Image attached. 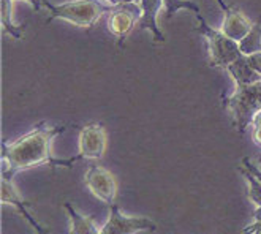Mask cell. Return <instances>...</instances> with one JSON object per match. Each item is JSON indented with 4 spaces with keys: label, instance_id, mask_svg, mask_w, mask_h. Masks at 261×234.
I'll return each mask as SVG.
<instances>
[{
    "label": "cell",
    "instance_id": "6da1fadb",
    "mask_svg": "<svg viewBox=\"0 0 261 234\" xmlns=\"http://www.w3.org/2000/svg\"><path fill=\"white\" fill-rule=\"evenodd\" d=\"M65 125L60 127H48L44 122L25 133L24 136L18 138L13 143H4L2 144V177L11 179L19 171L30 169L41 165H49L53 168L56 166H67L68 160H57L51 153V144L54 138L60 133L65 132Z\"/></svg>",
    "mask_w": 261,
    "mask_h": 234
},
{
    "label": "cell",
    "instance_id": "7a4b0ae2",
    "mask_svg": "<svg viewBox=\"0 0 261 234\" xmlns=\"http://www.w3.org/2000/svg\"><path fill=\"white\" fill-rule=\"evenodd\" d=\"M44 8L49 10V24L53 19H62L78 27H92L103 14L113 10V4L103 0H70V2L54 5L49 0H43Z\"/></svg>",
    "mask_w": 261,
    "mask_h": 234
},
{
    "label": "cell",
    "instance_id": "3957f363",
    "mask_svg": "<svg viewBox=\"0 0 261 234\" xmlns=\"http://www.w3.org/2000/svg\"><path fill=\"white\" fill-rule=\"evenodd\" d=\"M222 105L231 114L236 130L244 135L245 128L252 125L255 114L261 111V81L236 86L231 95L222 97Z\"/></svg>",
    "mask_w": 261,
    "mask_h": 234
},
{
    "label": "cell",
    "instance_id": "277c9868",
    "mask_svg": "<svg viewBox=\"0 0 261 234\" xmlns=\"http://www.w3.org/2000/svg\"><path fill=\"white\" fill-rule=\"evenodd\" d=\"M196 19L199 24L198 32L203 37H206V40L209 43V54H211L209 65L212 68H217V67L226 68L231 62H234L236 59L244 56L239 49V43L231 40L228 35H225L222 30L212 29L206 22V19L201 16V13L196 14Z\"/></svg>",
    "mask_w": 261,
    "mask_h": 234
},
{
    "label": "cell",
    "instance_id": "5b68a950",
    "mask_svg": "<svg viewBox=\"0 0 261 234\" xmlns=\"http://www.w3.org/2000/svg\"><path fill=\"white\" fill-rule=\"evenodd\" d=\"M106 144H108V136L103 123L94 122L83 127L78 138L80 153L76 157L68 159V165L71 166L78 160H100L106 152Z\"/></svg>",
    "mask_w": 261,
    "mask_h": 234
},
{
    "label": "cell",
    "instance_id": "8992f818",
    "mask_svg": "<svg viewBox=\"0 0 261 234\" xmlns=\"http://www.w3.org/2000/svg\"><path fill=\"white\" fill-rule=\"evenodd\" d=\"M84 182H86V187L90 190V193L95 198L101 199L103 202H106V204H110V206L116 204L119 185H117L116 176L111 171L98 165H92L84 176Z\"/></svg>",
    "mask_w": 261,
    "mask_h": 234
},
{
    "label": "cell",
    "instance_id": "52a82bcc",
    "mask_svg": "<svg viewBox=\"0 0 261 234\" xmlns=\"http://www.w3.org/2000/svg\"><path fill=\"white\" fill-rule=\"evenodd\" d=\"M157 225L147 217H127L117 204L110 206V217L101 226L100 234H136L140 231H155Z\"/></svg>",
    "mask_w": 261,
    "mask_h": 234
},
{
    "label": "cell",
    "instance_id": "ba28073f",
    "mask_svg": "<svg viewBox=\"0 0 261 234\" xmlns=\"http://www.w3.org/2000/svg\"><path fill=\"white\" fill-rule=\"evenodd\" d=\"M108 27L110 32L117 37L119 43H124L125 38L132 34V30L136 27V8L133 4L114 5L108 13Z\"/></svg>",
    "mask_w": 261,
    "mask_h": 234
},
{
    "label": "cell",
    "instance_id": "9c48e42d",
    "mask_svg": "<svg viewBox=\"0 0 261 234\" xmlns=\"http://www.w3.org/2000/svg\"><path fill=\"white\" fill-rule=\"evenodd\" d=\"M2 204H11V206L16 207L18 212L30 223V226H32L37 231V234H49V228L41 226L35 220V218L30 215V212L27 211V207H30L32 204H30L29 201H24L19 196L16 187L13 185V180L11 179H5V177H2Z\"/></svg>",
    "mask_w": 261,
    "mask_h": 234
},
{
    "label": "cell",
    "instance_id": "30bf717a",
    "mask_svg": "<svg viewBox=\"0 0 261 234\" xmlns=\"http://www.w3.org/2000/svg\"><path fill=\"white\" fill-rule=\"evenodd\" d=\"M138 5H140L141 14L136 22V27L141 30H150L155 43H165V35L162 34L157 24V14L163 7V0H140Z\"/></svg>",
    "mask_w": 261,
    "mask_h": 234
},
{
    "label": "cell",
    "instance_id": "8fae6325",
    "mask_svg": "<svg viewBox=\"0 0 261 234\" xmlns=\"http://www.w3.org/2000/svg\"><path fill=\"white\" fill-rule=\"evenodd\" d=\"M253 24L245 18V14L239 8L229 7V10L225 13V21L222 24V32L228 35L234 41H241L245 35L252 30Z\"/></svg>",
    "mask_w": 261,
    "mask_h": 234
},
{
    "label": "cell",
    "instance_id": "7c38bea8",
    "mask_svg": "<svg viewBox=\"0 0 261 234\" xmlns=\"http://www.w3.org/2000/svg\"><path fill=\"white\" fill-rule=\"evenodd\" d=\"M226 71L234 80L236 86H247V84L261 81V74L252 68V65L247 60V56H241L239 59L231 62V64L226 67Z\"/></svg>",
    "mask_w": 261,
    "mask_h": 234
},
{
    "label": "cell",
    "instance_id": "4fadbf2b",
    "mask_svg": "<svg viewBox=\"0 0 261 234\" xmlns=\"http://www.w3.org/2000/svg\"><path fill=\"white\" fill-rule=\"evenodd\" d=\"M70 217V232L68 234H100L98 225L95 223L94 215H81L70 202L64 204Z\"/></svg>",
    "mask_w": 261,
    "mask_h": 234
},
{
    "label": "cell",
    "instance_id": "5bb4252c",
    "mask_svg": "<svg viewBox=\"0 0 261 234\" xmlns=\"http://www.w3.org/2000/svg\"><path fill=\"white\" fill-rule=\"evenodd\" d=\"M0 18H2V27L8 35L18 40L24 37L25 24L19 25L13 22V0H2V5H0Z\"/></svg>",
    "mask_w": 261,
    "mask_h": 234
},
{
    "label": "cell",
    "instance_id": "9a60e30c",
    "mask_svg": "<svg viewBox=\"0 0 261 234\" xmlns=\"http://www.w3.org/2000/svg\"><path fill=\"white\" fill-rule=\"evenodd\" d=\"M239 49L244 56L261 53V19H258L250 32L239 41Z\"/></svg>",
    "mask_w": 261,
    "mask_h": 234
},
{
    "label": "cell",
    "instance_id": "2e32d148",
    "mask_svg": "<svg viewBox=\"0 0 261 234\" xmlns=\"http://www.w3.org/2000/svg\"><path fill=\"white\" fill-rule=\"evenodd\" d=\"M239 171L249 184V199L256 207H259L261 206V182H259V179L253 173H250L245 166H239Z\"/></svg>",
    "mask_w": 261,
    "mask_h": 234
},
{
    "label": "cell",
    "instance_id": "e0dca14e",
    "mask_svg": "<svg viewBox=\"0 0 261 234\" xmlns=\"http://www.w3.org/2000/svg\"><path fill=\"white\" fill-rule=\"evenodd\" d=\"M163 7L166 8V18L171 19L179 10H190L199 14V7L190 0H163Z\"/></svg>",
    "mask_w": 261,
    "mask_h": 234
},
{
    "label": "cell",
    "instance_id": "ac0fdd59",
    "mask_svg": "<svg viewBox=\"0 0 261 234\" xmlns=\"http://www.w3.org/2000/svg\"><path fill=\"white\" fill-rule=\"evenodd\" d=\"M252 127H253V133H252L253 141L258 146H261V111L255 114V117L252 120Z\"/></svg>",
    "mask_w": 261,
    "mask_h": 234
},
{
    "label": "cell",
    "instance_id": "d6986e66",
    "mask_svg": "<svg viewBox=\"0 0 261 234\" xmlns=\"http://www.w3.org/2000/svg\"><path fill=\"white\" fill-rule=\"evenodd\" d=\"M247 60H249V64L252 65V68L256 70L261 74V53H255V54L247 56Z\"/></svg>",
    "mask_w": 261,
    "mask_h": 234
},
{
    "label": "cell",
    "instance_id": "ffe728a7",
    "mask_svg": "<svg viewBox=\"0 0 261 234\" xmlns=\"http://www.w3.org/2000/svg\"><path fill=\"white\" fill-rule=\"evenodd\" d=\"M242 166H245V168H247V169L250 171V173H253V174L259 179V182H261V171L250 162L249 157H244V159H242Z\"/></svg>",
    "mask_w": 261,
    "mask_h": 234
},
{
    "label": "cell",
    "instance_id": "44dd1931",
    "mask_svg": "<svg viewBox=\"0 0 261 234\" xmlns=\"http://www.w3.org/2000/svg\"><path fill=\"white\" fill-rule=\"evenodd\" d=\"M24 2H29L30 5L34 7L35 11H40L41 7H44V5H43V0H24Z\"/></svg>",
    "mask_w": 261,
    "mask_h": 234
},
{
    "label": "cell",
    "instance_id": "7402d4cb",
    "mask_svg": "<svg viewBox=\"0 0 261 234\" xmlns=\"http://www.w3.org/2000/svg\"><path fill=\"white\" fill-rule=\"evenodd\" d=\"M106 2H110L113 5H122V4H138L140 0H106Z\"/></svg>",
    "mask_w": 261,
    "mask_h": 234
},
{
    "label": "cell",
    "instance_id": "603a6c76",
    "mask_svg": "<svg viewBox=\"0 0 261 234\" xmlns=\"http://www.w3.org/2000/svg\"><path fill=\"white\" fill-rule=\"evenodd\" d=\"M217 4L220 5V8H222V10H223L225 13H226V11L229 10V7H228V5H226L225 2H223V0H217Z\"/></svg>",
    "mask_w": 261,
    "mask_h": 234
},
{
    "label": "cell",
    "instance_id": "cb8c5ba5",
    "mask_svg": "<svg viewBox=\"0 0 261 234\" xmlns=\"http://www.w3.org/2000/svg\"><path fill=\"white\" fill-rule=\"evenodd\" d=\"M258 162H259V163H261V155H259V159H258Z\"/></svg>",
    "mask_w": 261,
    "mask_h": 234
}]
</instances>
